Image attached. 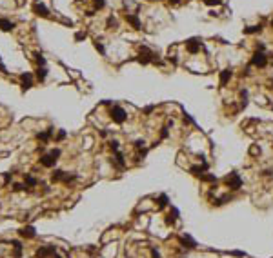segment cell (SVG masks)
Listing matches in <instances>:
<instances>
[{"mask_svg": "<svg viewBox=\"0 0 273 258\" xmlns=\"http://www.w3.org/2000/svg\"><path fill=\"white\" fill-rule=\"evenodd\" d=\"M224 182H226V186H228L231 191H239V189L242 187V178H241L237 173H230V175L224 178Z\"/></svg>", "mask_w": 273, "mask_h": 258, "instance_id": "cell-1", "label": "cell"}, {"mask_svg": "<svg viewBox=\"0 0 273 258\" xmlns=\"http://www.w3.org/2000/svg\"><path fill=\"white\" fill-rule=\"evenodd\" d=\"M109 116H111V120H113V122H117V124H124V122H126V118H128L126 111H124L120 106H113V107H111V111H109Z\"/></svg>", "mask_w": 273, "mask_h": 258, "instance_id": "cell-2", "label": "cell"}, {"mask_svg": "<svg viewBox=\"0 0 273 258\" xmlns=\"http://www.w3.org/2000/svg\"><path fill=\"white\" fill-rule=\"evenodd\" d=\"M250 64L255 65V67H266V64H268L266 53H264V51H255V55L251 56V62H250Z\"/></svg>", "mask_w": 273, "mask_h": 258, "instance_id": "cell-3", "label": "cell"}, {"mask_svg": "<svg viewBox=\"0 0 273 258\" xmlns=\"http://www.w3.org/2000/svg\"><path fill=\"white\" fill-rule=\"evenodd\" d=\"M55 255H56L55 246H46V247H40L36 251V256L38 258H47V256H55Z\"/></svg>", "mask_w": 273, "mask_h": 258, "instance_id": "cell-4", "label": "cell"}, {"mask_svg": "<svg viewBox=\"0 0 273 258\" xmlns=\"http://www.w3.org/2000/svg\"><path fill=\"white\" fill-rule=\"evenodd\" d=\"M18 235H20L22 238H35V236H36V231H35L33 226H26V227H22V229L18 231Z\"/></svg>", "mask_w": 273, "mask_h": 258, "instance_id": "cell-5", "label": "cell"}, {"mask_svg": "<svg viewBox=\"0 0 273 258\" xmlns=\"http://www.w3.org/2000/svg\"><path fill=\"white\" fill-rule=\"evenodd\" d=\"M179 242H180L184 247H188V249H195V247H197V242H195L189 235H182V236L179 238Z\"/></svg>", "mask_w": 273, "mask_h": 258, "instance_id": "cell-6", "label": "cell"}, {"mask_svg": "<svg viewBox=\"0 0 273 258\" xmlns=\"http://www.w3.org/2000/svg\"><path fill=\"white\" fill-rule=\"evenodd\" d=\"M126 20L133 25V29H140L142 27V22L138 20V16L137 15H133V13H126Z\"/></svg>", "mask_w": 273, "mask_h": 258, "instance_id": "cell-7", "label": "cell"}, {"mask_svg": "<svg viewBox=\"0 0 273 258\" xmlns=\"http://www.w3.org/2000/svg\"><path fill=\"white\" fill-rule=\"evenodd\" d=\"M186 49H188L191 55H197V53L200 51V42H197V40H188V42H186Z\"/></svg>", "mask_w": 273, "mask_h": 258, "instance_id": "cell-8", "label": "cell"}, {"mask_svg": "<svg viewBox=\"0 0 273 258\" xmlns=\"http://www.w3.org/2000/svg\"><path fill=\"white\" fill-rule=\"evenodd\" d=\"M20 78H22V89H24V91L33 85V82H31V80H33V75H31V73H22Z\"/></svg>", "mask_w": 273, "mask_h": 258, "instance_id": "cell-9", "label": "cell"}, {"mask_svg": "<svg viewBox=\"0 0 273 258\" xmlns=\"http://www.w3.org/2000/svg\"><path fill=\"white\" fill-rule=\"evenodd\" d=\"M40 164H42L44 167H53V166L56 164V158H53V156L47 153V155H42V156H40Z\"/></svg>", "mask_w": 273, "mask_h": 258, "instance_id": "cell-10", "label": "cell"}, {"mask_svg": "<svg viewBox=\"0 0 273 258\" xmlns=\"http://www.w3.org/2000/svg\"><path fill=\"white\" fill-rule=\"evenodd\" d=\"M33 11H35L36 15H40V16H49V11H47V7H46L44 4H40V2H36V4L33 5Z\"/></svg>", "mask_w": 273, "mask_h": 258, "instance_id": "cell-11", "label": "cell"}, {"mask_svg": "<svg viewBox=\"0 0 273 258\" xmlns=\"http://www.w3.org/2000/svg\"><path fill=\"white\" fill-rule=\"evenodd\" d=\"M231 78V69H224L220 71V87H224L228 84V80Z\"/></svg>", "mask_w": 273, "mask_h": 258, "instance_id": "cell-12", "label": "cell"}, {"mask_svg": "<svg viewBox=\"0 0 273 258\" xmlns=\"http://www.w3.org/2000/svg\"><path fill=\"white\" fill-rule=\"evenodd\" d=\"M55 133V129L53 127H49V129H46L44 133H38V140H42V142H47L49 138H51V135Z\"/></svg>", "mask_w": 273, "mask_h": 258, "instance_id": "cell-13", "label": "cell"}, {"mask_svg": "<svg viewBox=\"0 0 273 258\" xmlns=\"http://www.w3.org/2000/svg\"><path fill=\"white\" fill-rule=\"evenodd\" d=\"M118 167H126V160H124V156H122V153L120 151H115V160H113Z\"/></svg>", "mask_w": 273, "mask_h": 258, "instance_id": "cell-14", "label": "cell"}, {"mask_svg": "<svg viewBox=\"0 0 273 258\" xmlns=\"http://www.w3.org/2000/svg\"><path fill=\"white\" fill-rule=\"evenodd\" d=\"M177 218H179V209H177V207H171V211H169V216L166 218V224H173Z\"/></svg>", "mask_w": 273, "mask_h": 258, "instance_id": "cell-15", "label": "cell"}, {"mask_svg": "<svg viewBox=\"0 0 273 258\" xmlns=\"http://www.w3.org/2000/svg\"><path fill=\"white\" fill-rule=\"evenodd\" d=\"M13 27H15L13 22H9V20H5V18H0V29H2V31H11Z\"/></svg>", "mask_w": 273, "mask_h": 258, "instance_id": "cell-16", "label": "cell"}, {"mask_svg": "<svg viewBox=\"0 0 273 258\" xmlns=\"http://www.w3.org/2000/svg\"><path fill=\"white\" fill-rule=\"evenodd\" d=\"M262 31V25L259 24V25H248V27H244V33L246 35H253V33H261Z\"/></svg>", "mask_w": 273, "mask_h": 258, "instance_id": "cell-17", "label": "cell"}, {"mask_svg": "<svg viewBox=\"0 0 273 258\" xmlns=\"http://www.w3.org/2000/svg\"><path fill=\"white\" fill-rule=\"evenodd\" d=\"M46 76H47V69L38 65V69H36V78H38L40 82H44V80H46Z\"/></svg>", "mask_w": 273, "mask_h": 258, "instance_id": "cell-18", "label": "cell"}, {"mask_svg": "<svg viewBox=\"0 0 273 258\" xmlns=\"http://www.w3.org/2000/svg\"><path fill=\"white\" fill-rule=\"evenodd\" d=\"M106 24H107V29H117V25H118V22H117L115 16H107Z\"/></svg>", "mask_w": 273, "mask_h": 258, "instance_id": "cell-19", "label": "cell"}, {"mask_svg": "<svg viewBox=\"0 0 273 258\" xmlns=\"http://www.w3.org/2000/svg\"><path fill=\"white\" fill-rule=\"evenodd\" d=\"M200 180H202V182H211V184H217V176H215V175H200Z\"/></svg>", "mask_w": 273, "mask_h": 258, "instance_id": "cell-20", "label": "cell"}, {"mask_svg": "<svg viewBox=\"0 0 273 258\" xmlns=\"http://www.w3.org/2000/svg\"><path fill=\"white\" fill-rule=\"evenodd\" d=\"M168 202H169V200H168V195H160V196H159V207H160V209L166 207Z\"/></svg>", "mask_w": 273, "mask_h": 258, "instance_id": "cell-21", "label": "cell"}, {"mask_svg": "<svg viewBox=\"0 0 273 258\" xmlns=\"http://www.w3.org/2000/svg\"><path fill=\"white\" fill-rule=\"evenodd\" d=\"M64 175H66L64 171H60V169H55V173H53V180H55V182H58V180H62V178H64Z\"/></svg>", "mask_w": 273, "mask_h": 258, "instance_id": "cell-22", "label": "cell"}, {"mask_svg": "<svg viewBox=\"0 0 273 258\" xmlns=\"http://www.w3.org/2000/svg\"><path fill=\"white\" fill-rule=\"evenodd\" d=\"M35 60L38 62V65H40V67H44V65H46V58H44L40 53H35Z\"/></svg>", "mask_w": 273, "mask_h": 258, "instance_id": "cell-23", "label": "cell"}, {"mask_svg": "<svg viewBox=\"0 0 273 258\" xmlns=\"http://www.w3.org/2000/svg\"><path fill=\"white\" fill-rule=\"evenodd\" d=\"M26 186H31V187H33V186H36V178H35V176H31V175H27V176H26Z\"/></svg>", "mask_w": 273, "mask_h": 258, "instance_id": "cell-24", "label": "cell"}, {"mask_svg": "<svg viewBox=\"0 0 273 258\" xmlns=\"http://www.w3.org/2000/svg\"><path fill=\"white\" fill-rule=\"evenodd\" d=\"M95 49H97V51H98L100 55H106V49H104V45H102V44H100L98 40H95Z\"/></svg>", "mask_w": 273, "mask_h": 258, "instance_id": "cell-25", "label": "cell"}, {"mask_svg": "<svg viewBox=\"0 0 273 258\" xmlns=\"http://www.w3.org/2000/svg\"><path fill=\"white\" fill-rule=\"evenodd\" d=\"M93 5H95V9H104L106 0H93Z\"/></svg>", "mask_w": 273, "mask_h": 258, "instance_id": "cell-26", "label": "cell"}, {"mask_svg": "<svg viewBox=\"0 0 273 258\" xmlns=\"http://www.w3.org/2000/svg\"><path fill=\"white\" fill-rule=\"evenodd\" d=\"M241 98H242V106H246V104H248V91H246V89L241 91Z\"/></svg>", "mask_w": 273, "mask_h": 258, "instance_id": "cell-27", "label": "cell"}, {"mask_svg": "<svg viewBox=\"0 0 273 258\" xmlns=\"http://www.w3.org/2000/svg\"><path fill=\"white\" fill-rule=\"evenodd\" d=\"M206 5H220L222 4V0H202Z\"/></svg>", "mask_w": 273, "mask_h": 258, "instance_id": "cell-28", "label": "cell"}, {"mask_svg": "<svg viewBox=\"0 0 273 258\" xmlns=\"http://www.w3.org/2000/svg\"><path fill=\"white\" fill-rule=\"evenodd\" d=\"M84 38H86V31H78V33L75 35V40H77V42H78V40H84Z\"/></svg>", "mask_w": 273, "mask_h": 258, "instance_id": "cell-29", "label": "cell"}, {"mask_svg": "<svg viewBox=\"0 0 273 258\" xmlns=\"http://www.w3.org/2000/svg\"><path fill=\"white\" fill-rule=\"evenodd\" d=\"M49 155H51L53 158H56V160H58V156H60V149H51V151H49Z\"/></svg>", "mask_w": 273, "mask_h": 258, "instance_id": "cell-30", "label": "cell"}, {"mask_svg": "<svg viewBox=\"0 0 273 258\" xmlns=\"http://www.w3.org/2000/svg\"><path fill=\"white\" fill-rule=\"evenodd\" d=\"M144 146H146V140H137V142H135V147H137V149H142Z\"/></svg>", "mask_w": 273, "mask_h": 258, "instance_id": "cell-31", "label": "cell"}, {"mask_svg": "<svg viewBox=\"0 0 273 258\" xmlns=\"http://www.w3.org/2000/svg\"><path fill=\"white\" fill-rule=\"evenodd\" d=\"M22 189H26L24 184H13V191H22Z\"/></svg>", "mask_w": 273, "mask_h": 258, "instance_id": "cell-32", "label": "cell"}, {"mask_svg": "<svg viewBox=\"0 0 273 258\" xmlns=\"http://www.w3.org/2000/svg\"><path fill=\"white\" fill-rule=\"evenodd\" d=\"M230 255H233V256H239V258H244V256H246V253H242V251H231Z\"/></svg>", "mask_w": 273, "mask_h": 258, "instance_id": "cell-33", "label": "cell"}, {"mask_svg": "<svg viewBox=\"0 0 273 258\" xmlns=\"http://www.w3.org/2000/svg\"><path fill=\"white\" fill-rule=\"evenodd\" d=\"M109 146H111V149H113V151H118V142H117V140H111V142H109Z\"/></svg>", "mask_w": 273, "mask_h": 258, "instance_id": "cell-34", "label": "cell"}, {"mask_svg": "<svg viewBox=\"0 0 273 258\" xmlns=\"http://www.w3.org/2000/svg\"><path fill=\"white\" fill-rule=\"evenodd\" d=\"M151 258H160V253L157 249H151Z\"/></svg>", "mask_w": 273, "mask_h": 258, "instance_id": "cell-35", "label": "cell"}, {"mask_svg": "<svg viewBox=\"0 0 273 258\" xmlns=\"http://www.w3.org/2000/svg\"><path fill=\"white\" fill-rule=\"evenodd\" d=\"M56 138H58V140H64V138H66V131H64V129L58 131V136H56Z\"/></svg>", "mask_w": 273, "mask_h": 258, "instance_id": "cell-36", "label": "cell"}, {"mask_svg": "<svg viewBox=\"0 0 273 258\" xmlns=\"http://www.w3.org/2000/svg\"><path fill=\"white\" fill-rule=\"evenodd\" d=\"M184 120H186V122H189V124H193V118H191L188 113H184Z\"/></svg>", "mask_w": 273, "mask_h": 258, "instance_id": "cell-37", "label": "cell"}, {"mask_svg": "<svg viewBox=\"0 0 273 258\" xmlns=\"http://www.w3.org/2000/svg\"><path fill=\"white\" fill-rule=\"evenodd\" d=\"M160 135H162V138H166V136H168V127H162V133H160Z\"/></svg>", "mask_w": 273, "mask_h": 258, "instance_id": "cell-38", "label": "cell"}, {"mask_svg": "<svg viewBox=\"0 0 273 258\" xmlns=\"http://www.w3.org/2000/svg\"><path fill=\"white\" fill-rule=\"evenodd\" d=\"M9 178H11V173H5L4 175V182H9Z\"/></svg>", "mask_w": 273, "mask_h": 258, "instance_id": "cell-39", "label": "cell"}, {"mask_svg": "<svg viewBox=\"0 0 273 258\" xmlns=\"http://www.w3.org/2000/svg\"><path fill=\"white\" fill-rule=\"evenodd\" d=\"M257 153H261V149H257V147H251V155H257Z\"/></svg>", "mask_w": 273, "mask_h": 258, "instance_id": "cell-40", "label": "cell"}, {"mask_svg": "<svg viewBox=\"0 0 273 258\" xmlns=\"http://www.w3.org/2000/svg\"><path fill=\"white\" fill-rule=\"evenodd\" d=\"M169 2H171V4H179L180 0H169Z\"/></svg>", "mask_w": 273, "mask_h": 258, "instance_id": "cell-41", "label": "cell"}, {"mask_svg": "<svg viewBox=\"0 0 273 258\" xmlns=\"http://www.w3.org/2000/svg\"><path fill=\"white\" fill-rule=\"evenodd\" d=\"M53 258H62V256H58V255H55V256H53Z\"/></svg>", "mask_w": 273, "mask_h": 258, "instance_id": "cell-42", "label": "cell"}, {"mask_svg": "<svg viewBox=\"0 0 273 258\" xmlns=\"http://www.w3.org/2000/svg\"><path fill=\"white\" fill-rule=\"evenodd\" d=\"M149 2H155V0H149Z\"/></svg>", "mask_w": 273, "mask_h": 258, "instance_id": "cell-43", "label": "cell"}, {"mask_svg": "<svg viewBox=\"0 0 273 258\" xmlns=\"http://www.w3.org/2000/svg\"><path fill=\"white\" fill-rule=\"evenodd\" d=\"M271 25H273V20H271Z\"/></svg>", "mask_w": 273, "mask_h": 258, "instance_id": "cell-44", "label": "cell"}]
</instances>
